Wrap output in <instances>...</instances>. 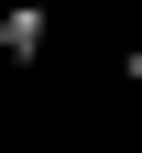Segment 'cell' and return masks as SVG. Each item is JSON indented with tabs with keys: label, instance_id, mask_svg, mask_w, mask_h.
I'll return each mask as SVG.
<instances>
[{
	"label": "cell",
	"instance_id": "obj_1",
	"mask_svg": "<svg viewBox=\"0 0 142 153\" xmlns=\"http://www.w3.org/2000/svg\"><path fill=\"white\" fill-rule=\"evenodd\" d=\"M44 44H55V11H44V0H22V11H0V66H33Z\"/></svg>",
	"mask_w": 142,
	"mask_h": 153
}]
</instances>
